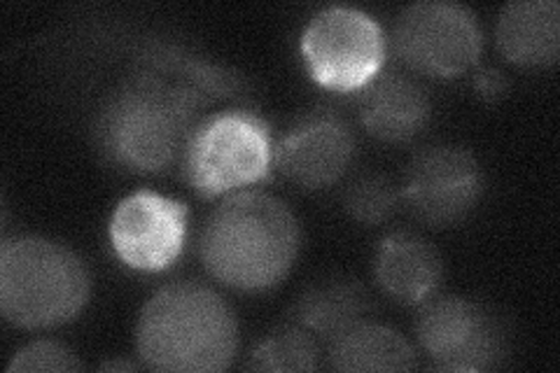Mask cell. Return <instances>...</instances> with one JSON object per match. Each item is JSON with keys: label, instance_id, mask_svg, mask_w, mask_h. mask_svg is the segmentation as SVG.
<instances>
[{"label": "cell", "instance_id": "cell-1", "mask_svg": "<svg viewBox=\"0 0 560 373\" xmlns=\"http://www.w3.org/2000/svg\"><path fill=\"white\" fill-rule=\"evenodd\" d=\"M143 70L121 82L98 115L103 150L136 173H162L187 150L199 110L230 96L238 80L168 45L145 47Z\"/></svg>", "mask_w": 560, "mask_h": 373}, {"label": "cell", "instance_id": "cell-2", "mask_svg": "<svg viewBox=\"0 0 560 373\" xmlns=\"http://www.w3.org/2000/svg\"><path fill=\"white\" fill-rule=\"evenodd\" d=\"M300 241V222L283 201L267 191H236L210 212L199 253L222 285L257 292L288 276Z\"/></svg>", "mask_w": 560, "mask_h": 373}, {"label": "cell", "instance_id": "cell-3", "mask_svg": "<svg viewBox=\"0 0 560 373\" xmlns=\"http://www.w3.org/2000/svg\"><path fill=\"white\" fill-rule=\"evenodd\" d=\"M136 346L150 369L215 373L236 358L238 323L215 290L201 282H171L140 313Z\"/></svg>", "mask_w": 560, "mask_h": 373}, {"label": "cell", "instance_id": "cell-4", "mask_svg": "<svg viewBox=\"0 0 560 373\" xmlns=\"http://www.w3.org/2000/svg\"><path fill=\"white\" fill-rule=\"evenodd\" d=\"M92 278L66 245L20 236L0 247V311L14 327L49 329L70 323L90 301Z\"/></svg>", "mask_w": 560, "mask_h": 373}, {"label": "cell", "instance_id": "cell-5", "mask_svg": "<svg viewBox=\"0 0 560 373\" xmlns=\"http://www.w3.org/2000/svg\"><path fill=\"white\" fill-rule=\"evenodd\" d=\"M271 164L269 124L248 110H226L201 119L183 154L187 183L203 199L265 180Z\"/></svg>", "mask_w": 560, "mask_h": 373}, {"label": "cell", "instance_id": "cell-6", "mask_svg": "<svg viewBox=\"0 0 560 373\" xmlns=\"http://www.w3.org/2000/svg\"><path fill=\"white\" fill-rule=\"evenodd\" d=\"M302 57L311 78L331 92H360L381 73L385 33L362 10L335 5L318 12L302 35Z\"/></svg>", "mask_w": 560, "mask_h": 373}, {"label": "cell", "instance_id": "cell-7", "mask_svg": "<svg viewBox=\"0 0 560 373\" xmlns=\"http://www.w3.org/2000/svg\"><path fill=\"white\" fill-rule=\"evenodd\" d=\"M395 51L416 73L458 78L481 57V26L471 10L448 0H423L399 14Z\"/></svg>", "mask_w": 560, "mask_h": 373}, {"label": "cell", "instance_id": "cell-8", "mask_svg": "<svg viewBox=\"0 0 560 373\" xmlns=\"http://www.w3.org/2000/svg\"><path fill=\"white\" fill-rule=\"evenodd\" d=\"M416 336L442 371H486L506 358V334L500 319L463 296L428 301L418 315Z\"/></svg>", "mask_w": 560, "mask_h": 373}, {"label": "cell", "instance_id": "cell-9", "mask_svg": "<svg viewBox=\"0 0 560 373\" xmlns=\"http://www.w3.org/2000/svg\"><path fill=\"white\" fill-rule=\"evenodd\" d=\"M483 191L477 156L465 148H428L409 166L405 199L413 215L428 226L463 222Z\"/></svg>", "mask_w": 560, "mask_h": 373}, {"label": "cell", "instance_id": "cell-10", "mask_svg": "<svg viewBox=\"0 0 560 373\" xmlns=\"http://www.w3.org/2000/svg\"><path fill=\"white\" fill-rule=\"evenodd\" d=\"M187 206L140 189L121 201L110 220L117 257L138 271H164L183 255Z\"/></svg>", "mask_w": 560, "mask_h": 373}, {"label": "cell", "instance_id": "cell-11", "mask_svg": "<svg viewBox=\"0 0 560 373\" xmlns=\"http://www.w3.org/2000/svg\"><path fill=\"white\" fill-rule=\"evenodd\" d=\"M355 156V138L335 113L304 117L273 148V164L288 180L304 189L335 185Z\"/></svg>", "mask_w": 560, "mask_h": 373}, {"label": "cell", "instance_id": "cell-12", "mask_svg": "<svg viewBox=\"0 0 560 373\" xmlns=\"http://www.w3.org/2000/svg\"><path fill=\"white\" fill-rule=\"evenodd\" d=\"M374 273L381 290L405 306H418L442 280V257L434 245L411 231H395L378 245Z\"/></svg>", "mask_w": 560, "mask_h": 373}, {"label": "cell", "instance_id": "cell-13", "mask_svg": "<svg viewBox=\"0 0 560 373\" xmlns=\"http://www.w3.org/2000/svg\"><path fill=\"white\" fill-rule=\"evenodd\" d=\"M360 117L372 136L388 143H405L425 129L430 98L425 89L407 75H378L364 86Z\"/></svg>", "mask_w": 560, "mask_h": 373}, {"label": "cell", "instance_id": "cell-14", "mask_svg": "<svg viewBox=\"0 0 560 373\" xmlns=\"http://www.w3.org/2000/svg\"><path fill=\"white\" fill-rule=\"evenodd\" d=\"M498 47L516 66L556 63L560 47V8L556 0H521L506 5L498 20Z\"/></svg>", "mask_w": 560, "mask_h": 373}, {"label": "cell", "instance_id": "cell-15", "mask_svg": "<svg viewBox=\"0 0 560 373\" xmlns=\"http://www.w3.org/2000/svg\"><path fill=\"white\" fill-rule=\"evenodd\" d=\"M329 366L355 373L411 371L418 354L399 331L362 319L329 343Z\"/></svg>", "mask_w": 560, "mask_h": 373}, {"label": "cell", "instance_id": "cell-16", "mask_svg": "<svg viewBox=\"0 0 560 373\" xmlns=\"http://www.w3.org/2000/svg\"><path fill=\"white\" fill-rule=\"evenodd\" d=\"M372 313V299L358 280H329L296 299L292 319L329 343Z\"/></svg>", "mask_w": 560, "mask_h": 373}, {"label": "cell", "instance_id": "cell-17", "mask_svg": "<svg viewBox=\"0 0 560 373\" xmlns=\"http://www.w3.org/2000/svg\"><path fill=\"white\" fill-rule=\"evenodd\" d=\"M320 364V348L313 334L300 325L280 327L261 341L248 369L253 371H315Z\"/></svg>", "mask_w": 560, "mask_h": 373}, {"label": "cell", "instance_id": "cell-18", "mask_svg": "<svg viewBox=\"0 0 560 373\" xmlns=\"http://www.w3.org/2000/svg\"><path fill=\"white\" fill-rule=\"evenodd\" d=\"M399 194L395 185L383 175H364L348 187L343 206L348 215L360 224L376 226L393 218Z\"/></svg>", "mask_w": 560, "mask_h": 373}, {"label": "cell", "instance_id": "cell-19", "mask_svg": "<svg viewBox=\"0 0 560 373\" xmlns=\"http://www.w3.org/2000/svg\"><path fill=\"white\" fill-rule=\"evenodd\" d=\"M82 362L78 354L59 341H35L22 348L8 364V371L33 373V371H80Z\"/></svg>", "mask_w": 560, "mask_h": 373}, {"label": "cell", "instance_id": "cell-20", "mask_svg": "<svg viewBox=\"0 0 560 373\" xmlns=\"http://www.w3.org/2000/svg\"><path fill=\"white\" fill-rule=\"evenodd\" d=\"M475 86L483 98L490 101V98H500L506 92V80L502 78V73H498V70H481L475 80Z\"/></svg>", "mask_w": 560, "mask_h": 373}, {"label": "cell", "instance_id": "cell-21", "mask_svg": "<svg viewBox=\"0 0 560 373\" xmlns=\"http://www.w3.org/2000/svg\"><path fill=\"white\" fill-rule=\"evenodd\" d=\"M101 369L103 371H133L136 364H131V362H105V364H101Z\"/></svg>", "mask_w": 560, "mask_h": 373}]
</instances>
